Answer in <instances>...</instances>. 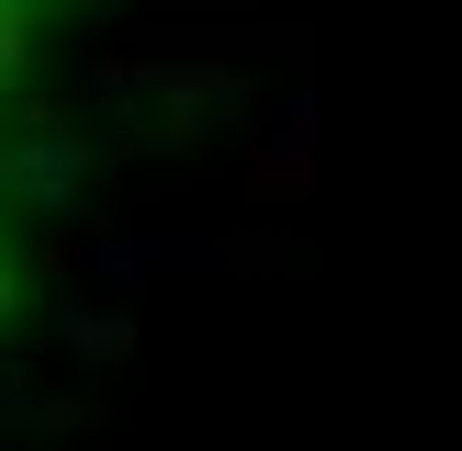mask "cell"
Listing matches in <instances>:
<instances>
[{"mask_svg":"<svg viewBox=\"0 0 462 451\" xmlns=\"http://www.w3.org/2000/svg\"><path fill=\"white\" fill-rule=\"evenodd\" d=\"M305 124H316V113H293V124L237 170V192H215V203H248V215H305V203H316V135H305Z\"/></svg>","mask_w":462,"mask_h":451,"instance_id":"cell-1","label":"cell"},{"mask_svg":"<svg viewBox=\"0 0 462 451\" xmlns=\"http://www.w3.org/2000/svg\"><path fill=\"white\" fill-rule=\"evenodd\" d=\"M57 338H68L79 361H125V350H135V316H113V305H79Z\"/></svg>","mask_w":462,"mask_h":451,"instance_id":"cell-2","label":"cell"},{"mask_svg":"<svg viewBox=\"0 0 462 451\" xmlns=\"http://www.w3.org/2000/svg\"><path fill=\"white\" fill-rule=\"evenodd\" d=\"M34 12H45V0H0V90L34 68Z\"/></svg>","mask_w":462,"mask_h":451,"instance_id":"cell-3","label":"cell"},{"mask_svg":"<svg viewBox=\"0 0 462 451\" xmlns=\"http://www.w3.org/2000/svg\"><path fill=\"white\" fill-rule=\"evenodd\" d=\"M23 305V260H0V316H12Z\"/></svg>","mask_w":462,"mask_h":451,"instance_id":"cell-4","label":"cell"}]
</instances>
